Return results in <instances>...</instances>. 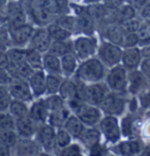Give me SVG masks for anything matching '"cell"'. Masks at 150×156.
Masks as SVG:
<instances>
[{
    "instance_id": "obj_1",
    "label": "cell",
    "mask_w": 150,
    "mask_h": 156,
    "mask_svg": "<svg viewBox=\"0 0 150 156\" xmlns=\"http://www.w3.org/2000/svg\"><path fill=\"white\" fill-rule=\"evenodd\" d=\"M106 73H107L106 66L100 61L97 56L94 55L86 60H82L81 63H79L75 70V74L73 76L82 83H93L102 81Z\"/></svg>"
},
{
    "instance_id": "obj_2",
    "label": "cell",
    "mask_w": 150,
    "mask_h": 156,
    "mask_svg": "<svg viewBox=\"0 0 150 156\" xmlns=\"http://www.w3.org/2000/svg\"><path fill=\"white\" fill-rule=\"evenodd\" d=\"M127 73L128 70L121 65H115L109 68V70L106 73V85L110 92L120 94L127 93Z\"/></svg>"
},
{
    "instance_id": "obj_3",
    "label": "cell",
    "mask_w": 150,
    "mask_h": 156,
    "mask_svg": "<svg viewBox=\"0 0 150 156\" xmlns=\"http://www.w3.org/2000/svg\"><path fill=\"white\" fill-rule=\"evenodd\" d=\"M127 103L128 102L124 98V94L115 93V92L109 90L99 107L104 115L120 116L124 113L127 108Z\"/></svg>"
},
{
    "instance_id": "obj_4",
    "label": "cell",
    "mask_w": 150,
    "mask_h": 156,
    "mask_svg": "<svg viewBox=\"0 0 150 156\" xmlns=\"http://www.w3.org/2000/svg\"><path fill=\"white\" fill-rule=\"evenodd\" d=\"M99 42L94 35H79L75 40H73V53L78 56L79 60H86L96 55Z\"/></svg>"
},
{
    "instance_id": "obj_5",
    "label": "cell",
    "mask_w": 150,
    "mask_h": 156,
    "mask_svg": "<svg viewBox=\"0 0 150 156\" xmlns=\"http://www.w3.org/2000/svg\"><path fill=\"white\" fill-rule=\"evenodd\" d=\"M96 55L100 59V61L106 66V68H110L121 62L122 47L103 40L97 46Z\"/></svg>"
},
{
    "instance_id": "obj_6",
    "label": "cell",
    "mask_w": 150,
    "mask_h": 156,
    "mask_svg": "<svg viewBox=\"0 0 150 156\" xmlns=\"http://www.w3.org/2000/svg\"><path fill=\"white\" fill-rule=\"evenodd\" d=\"M99 129L104 136V139L109 143H116L121 140L122 134L120 128V121L117 116L114 115H104L99 121Z\"/></svg>"
},
{
    "instance_id": "obj_7",
    "label": "cell",
    "mask_w": 150,
    "mask_h": 156,
    "mask_svg": "<svg viewBox=\"0 0 150 156\" xmlns=\"http://www.w3.org/2000/svg\"><path fill=\"white\" fill-rule=\"evenodd\" d=\"M109 92L107 85L99 81V82H93V83H83L82 87V99L83 101L94 105V106H100L104 96Z\"/></svg>"
},
{
    "instance_id": "obj_8",
    "label": "cell",
    "mask_w": 150,
    "mask_h": 156,
    "mask_svg": "<svg viewBox=\"0 0 150 156\" xmlns=\"http://www.w3.org/2000/svg\"><path fill=\"white\" fill-rule=\"evenodd\" d=\"M69 9H73L74 16H76L79 33L86 34V35H93L96 30V23L87 13V11L85 9V6H80V5L71 2Z\"/></svg>"
},
{
    "instance_id": "obj_9",
    "label": "cell",
    "mask_w": 150,
    "mask_h": 156,
    "mask_svg": "<svg viewBox=\"0 0 150 156\" xmlns=\"http://www.w3.org/2000/svg\"><path fill=\"white\" fill-rule=\"evenodd\" d=\"M148 80L138 68L130 69L127 73V93L137 96L140 93L148 89Z\"/></svg>"
},
{
    "instance_id": "obj_10",
    "label": "cell",
    "mask_w": 150,
    "mask_h": 156,
    "mask_svg": "<svg viewBox=\"0 0 150 156\" xmlns=\"http://www.w3.org/2000/svg\"><path fill=\"white\" fill-rule=\"evenodd\" d=\"M75 115L79 117L80 121L86 127H94V126H97L99 121L103 116V113L99 106L83 102L79 110L75 113Z\"/></svg>"
},
{
    "instance_id": "obj_11",
    "label": "cell",
    "mask_w": 150,
    "mask_h": 156,
    "mask_svg": "<svg viewBox=\"0 0 150 156\" xmlns=\"http://www.w3.org/2000/svg\"><path fill=\"white\" fill-rule=\"evenodd\" d=\"M7 89L12 99L24 102L33 101V94L30 88L27 80L25 79H12V81L7 85Z\"/></svg>"
},
{
    "instance_id": "obj_12",
    "label": "cell",
    "mask_w": 150,
    "mask_h": 156,
    "mask_svg": "<svg viewBox=\"0 0 150 156\" xmlns=\"http://www.w3.org/2000/svg\"><path fill=\"white\" fill-rule=\"evenodd\" d=\"M28 20H31L32 23L39 27H46L49 23H54L56 18V14L49 12L48 9L38 6H32L27 5V9L25 8Z\"/></svg>"
},
{
    "instance_id": "obj_13",
    "label": "cell",
    "mask_w": 150,
    "mask_h": 156,
    "mask_svg": "<svg viewBox=\"0 0 150 156\" xmlns=\"http://www.w3.org/2000/svg\"><path fill=\"white\" fill-rule=\"evenodd\" d=\"M55 133L56 129L51 126L49 123L45 122L39 125L38 128V139H39V143L42 148L46 151H53L55 150Z\"/></svg>"
},
{
    "instance_id": "obj_14",
    "label": "cell",
    "mask_w": 150,
    "mask_h": 156,
    "mask_svg": "<svg viewBox=\"0 0 150 156\" xmlns=\"http://www.w3.org/2000/svg\"><path fill=\"white\" fill-rule=\"evenodd\" d=\"M33 25L30 23H25L23 26H19L14 30L9 31L11 34V41H12V46L14 47H27L31 37L34 32Z\"/></svg>"
},
{
    "instance_id": "obj_15",
    "label": "cell",
    "mask_w": 150,
    "mask_h": 156,
    "mask_svg": "<svg viewBox=\"0 0 150 156\" xmlns=\"http://www.w3.org/2000/svg\"><path fill=\"white\" fill-rule=\"evenodd\" d=\"M51 42H52V39L48 34L46 27H39L38 30H34L27 47L34 48L39 51L40 53H46L49 48Z\"/></svg>"
},
{
    "instance_id": "obj_16",
    "label": "cell",
    "mask_w": 150,
    "mask_h": 156,
    "mask_svg": "<svg viewBox=\"0 0 150 156\" xmlns=\"http://www.w3.org/2000/svg\"><path fill=\"white\" fill-rule=\"evenodd\" d=\"M39 123H37L30 115L16 119V132L19 136L34 139L38 133Z\"/></svg>"
},
{
    "instance_id": "obj_17",
    "label": "cell",
    "mask_w": 150,
    "mask_h": 156,
    "mask_svg": "<svg viewBox=\"0 0 150 156\" xmlns=\"http://www.w3.org/2000/svg\"><path fill=\"white\" fill-rule=\"evenodd\" d=\"M12 150L16 151V155H39L40 144L39 142L34 141V139L19 136L16 146Z\"/></svg>"
},
{
    "instance_id": "obj_18",
    "label": "cell",
    "mask_w": 150,
    "mask_h": 156,
    "mask_svg": "<svg viewBox=\"0 0 150 156\" xmlns=\"http://www.w3.org/2000/svg\"><path fill=\"white\" fill-rule=\"evenodd\" d=\"M102 37L104 38L106 41L122 47V41H123V37H124V32L122 31L120 23H113V21H107V23L103 25Z\"/></svg>"
},
{
    "instance_id": "obj_19",
    "label": "cell",
    "mask_w": 150,
    "mask_h": 156,
    "mask_svg": "<svg viewBox=\"0 0 150 156\" xmlns=\"http://www.w3.org/2000/svg\"><path fill=\"white\" fill-rule=\"evenodd\" d=\"M45 80L46 73L44 69H35L31 76L28 78L27 82L33 94V98H42L45 95Z\"/></svg>"
},
{
    "instance_id": "obj_20",
    "label": "cell",
    "mask_w": 150,
    "mask_h": 156,
    "mask_svg": "<svg viewBox=\"0 0 150 156\" xmlns=\"http://www.w3.org/2000/svg\"><path fill=\"white\" fill-rule=\"evenodd\" d=\"M142 56L140 53V48L136 47H128L122 48V56H121V65L127 70L135 69L138 67V63L141 61Z\"/></svg>"
},
{
    "instance_id": "obj_21",
    "label": "cell",
    "mask_w": 150,
    "mask_h": 156,
    "mask_svg": "<svg viewBox=\"0 0 150 156\" xmlns=\"http://www.w3.org/2000/svg\"><path fill=\"white\" fill-rule=\"evenodd\" d=\"M115 146L113 147V151L116 154L123 156H131L140 154L142 151V144L140 141L137 140H129V141H122V142H116L114 143Z\"/></svg>"
},
{
    "instance_id": "obj_22",
    "label": "cell",
    "mask_w": 150,
    "mask_h": 156,
    "mask_svg": "<svg viewBox=\"0 0 150 156\" xmlns=\"http://www.w3.org/2000/svg\"><path fill=\"white\" fill-rule=\"evenodd\" d=\"M48 114L49 112L47 107L45 106L42 98H38V100L33 101L31 106L28 107V115L39 125L47 122Z\"/></svg>"
},
{
    "instance_id": "obj_23",
    "label": "cell",
    "mask_w": 150,
    "mask_h": 156,
    "mask_svg": "<svg viewBox=\"0 0 150 156\" xmlns=\"http://www.w3.org/2000/svg\"><path fill=\"white\" fill-rule=\"evenodd\" d=\"M61 74L63 78H72L75 74V70L79 66V59L73 52H68L60 56Z\"/></svg>"
},
{
    "instance_id": "obj_24",
    "label": "cell",
    "mask_w": 150,
    "mask_h": 156,
    "mask_svg": "<svg viewBox=\"0 0 150 156\" xmlns=\"http://www.w3.org/2000/svg\"><path fill=\"white\" fill-rule=\"evenodd\" d=\"M85 9L87 11V13L94 20L96 25L107 23V19L109 16V11L103 6L101 1L87 4V6H85Z\"/></svg>"
},
{
    "instance_id": "obj_25",
    "label": "cell",
    "mask_w": 150,
    "mask_h": 156,
    "mask_svg": "<svg viewBox=\"0 0 150 156\" xmlns=\"http://www.w3.org/2000/svg\"><path fill=\"white\" fill-rule=\"evenodd\" d=\"M113 13L109 12V16L108 18H111L113 19V23H122L127 19H130V18H134L136 16L137 12L131 5H129L128 2H124L122 4L120 7H117L116 9L111 11Z\"/></svg>"
},
{
    "instance_id": "obj_26",
    "label": "cell",
    "mask_w": 150,
    "mask_h": 156,
    "mask_svg": "<svg viewBox=\"0 0 150 156\" xmlns=\"http://www.w3.org/2000/svg\"><path fill=\"white\" fill-rule=\"evenodd\" d=\"M71 110L68 109V107L65 105L63 107L59 108L53 112H49L47 117V123H49L51 126H53L55 129L58 128H62L65 122L67 121V119L71 115Z\"/></svg>"
},
{
    "instance_id": "obj_27",
    "label": "cell",
    "mask_w": 150,
    "mask_h": 156,
    "mask_svg": "<svg viewBox=\"0 0 150 156\" xmlns=\"http://www.w3.org/2000/svg\"><path fill=\"white\" fill-rule=\"evenodd\" d=\"M101 137H102V134L100 132V129L94 126V127H85L79 140L81 141V143H83L86 148L89 149L94 144L101 142Z\"/></svg>"
},
{
    "instance_id": "obj_28",
    "label": "cell",
    "mask_w": 150,
    "mask_h": 156,
    "mask_svg": "<svg viewBox=\"0 0 150 156\" xmlns=\"http://www.w3.org/2000/svg\"><path fill=\"white\" fill-rule=\"evenodd\" d=\"M42 69L48 74H61L60 58L51 53H42Z\"/></svg>"
},
{
    "instance_id": "obj_29",
    "label": "cell",
    "mask_w": 150,
    "mask_h": 156,
    "mask_svg": "<svg viewBox=\"0 0 150 156\" xmlns=\"http://www.w3.org/2000/svg\"><path fill=\"white\" fill-rule=\"evenodd\" d=\"M85 127L86 126L80 121V119L75 114H71L63 125V128L67 130V133L71 135L72 139H75V140H79Z\"/></svg>"
},
{
    "instance_id": "obj_30",
    "label": "cell",
    "mask_w": 150,
    "mask_h": 156,
    "mask_svg": "<svg viewBox=\"0 0 150 156\" xmlns=\"http://www.w3.org/2000/svg\"><path fill=\"white\" fill-rule=\"evenodd\" d=\"M48 53L56 56H62L63 54L68 53V52H73V41L71 40H52L49 48L47 51Z\"/></svg>"
},
{
    "instance_id": "obj_31",
    "label": "cell",
    "mask_w": 150,
    "mask_h": 156,
    "mask_svg": "<svg viewBox=\"0 0 150 156\" xmlns=\"http://www.w3.org/2000/svg\"><path fill=\"white\" fill-rule=\"evenodd\" d=\"M54 23H58L59 26H61L62 28L71 32L72 34H78L79 28H78V21H76V16H71V14H59L56 16Z\"/></svg>"
},
{
    "instance_id": "obj_32",
    "label": "cell",
    "mask_w": 150,
    "mask_h": 156,
    "mask_svg": "<svg viewBox=\"0 0 150 156\" xmlns=\"http://www.w3.org/2000/svg\"><path fill=\"white\" fill-rule=\"evenodd\" d=\"M63 76L60 74H48L46 73V80H45V95L48 94L59 93L60 86L62 83Z\"/></svg>"
},
{
    "instance_id": "obj_33",
    "label": "cell",
    "mask_w": 150,
    "mask_h": 156,
    "mask_svg": "<svg viewBox=\"0 0 150 156\" xmlns=\"http://www.w3.org/2000/svg\"><path fill=\"white\" fill-rule=\"evenodd\" d=\"M6 55L8 59V65L9 66H16L18 63L24 62L25 55H26V47H9L6 51Z\"/></svg>"
},
{
    "instance_id": "obj_34",
    "label": "cell",
    "mask_w": 150,
    "mask_h": 156,
    "mask_svg": "<svg viewBox=\"0 0 150 156\" xmlns=\"http://www.w3.org/2000/svg\"><path fill=\"white\" fill-rule=\"evenodd\" d=\"M46 30H47L48 34L51 37L52 40H68L72 38L71 32H68L67 30L62 28L61 26H59L58 23H52L46 26Z\"/></svg>"
},
{
    "instance_id": "obj_35",
    "label": "cell",
    "mask_w": 150,
    "mask_h": 156,
    "mask_svg": "<svg viewBox=\"0 0 150 156\" xmlns=\"http://www.w3.org/2000/svg\"><path fill=\"white\" fill-rule=\"evenodd\" d=\"M26 62L34 69H42V53L39 51L26 47V55H25Z\"/></svg>"
},
{
    "instance_id": "obj_36",
    "label": "cell",
    "mask_w": 150,
    "mask_h": 156,
    "mask_svg": "<svg viewBox=\"0 0 150 156\" xmlns=\"http://www.w3.org/2000/svg\"><path fill=\"white\" fill-rule=\"evenodd\" d=\"M7 112L12 116L14 117V119L26 116V115H28V106H27V102L19 101V100L12 99Z\"/></svg>"
},
{
    "instance_id": "obj_37",
    "label": "cell",
    "mask_w": 150,
    "mask_h": 156,
    "mask_svg": "<svg viewBox=\"0 0 150 156\" xmlns=\"http://www.w3.org/2000/svg\"><path fill=\"white\" fill-rule=\"evenodd\" d=\"M42 100H44L45 106L47 107L48 112H53V110L59 109V108H61V107H63L66 105L65 100L59 95V93L44 95L42 96Z\"/></svg>"
},
{
    "instance_id": "obj_38",
    "label": "cell",
    "mask_w": 150,
    "mask_h": 156,
    "mask_svg": "<svg viewBox=\"0 0 150 156\" xmlns=\"http://www.w3.org/2000/svg\"><path fill=\"white\" fill-rule=\"evenodd\" d=\"M27 5L46 8L49 12L54 13L56 16L60 14V8H59V1L58 0H27Z\"/></svg>"
},
{
    "instance_id": "obj_39",
    "label": "cell",
    "mask_w": 150,
    "mask_h": 156,
    "mask_svg": "<svg viewBox=\"0 0 150 156\" xmlns=\"http://www.w3.org/2000/svg\"><path fill=\"white\" fill-rule=\"evenodd\" d=\"M27 23H28L27 13H26V11H21L19 13H16V14L9 16L6 20V26L9 31H12V30H14L19 26H23Z\"/></svg>"
},
{
    "instance_id": "obj_40",
    "label": "cell",
    "mask_w": 150,
    "mask_h": 156,
    "mask_svg": "<svg viewBox=\"0 0 150 156\" xmlns=\"http://www.w3.org/2000/svg\"><path fill=\"white\" fill-rule=\"evenodd\" d=\"M19 135L16 132V129H8V130H0V142L4 143L6 147L12 149L14 148Z\"/></svg>"
},
{
    "instance_id": "obj_41",
    "label": "cell",
    "mask_w": 150,
    "mask_h": 156,
    "mask_svg": "<svg viewBox=\"0 0 150 156\" xmlns=\"http://www.w3.org/2000/svg\"><path fill=\"white\" fill-rule=\"evenodd\" d=\"M72 136L67 133V130L65 128H58L55 133V147L56 149H62L66 146H68L72 142Z\"/></svg>"
},
{
    "instance_id": "obj_42",
    "label": "cell",
    "mask_w": 150,
    "mask_h": 156,
    "mask_svg": "<svg viewBox=\"0 0 150 156\" xmlns=\"http://www.w3.org/2000/svg\"><path fill=\"white\" fill-rule=\"evenodd\" d=\"M16 129V119L8 112H0V130Z\"/></svg>"
},
{
    "instance_id": "obj_43",
    "label": "cell",
    "mask_w": 150,
    "mask_h": 156,
    "mask_svg": "<svg viewBox=\"0 0 150 156\" xmlns=\"http://www.w3.org/2000/svg\"><path fill=\"white\" fill-rule=\"evenodd\" d=\"M9 47H12L11 34L6 23H4V25H0V49L7 51Z\"/></svg>"
},
{
    "instance_id": "obj_44",
    "label": "cell",
    "mask_w": 150,
    "mask_h": 156,
    "mask_svg": "<svg viewBox=\"0 0 150 156\" xmlns=\"http://www.w3.org/2000/svg\"><path fill=\"white\" fill-rule=\"evenodd\" d=\"M141 21L142 20H140L136 16H134V18L127 19L124 21L120 23V26H121L122 31L124 33H136L138 27H140V25H141Z\"/></svg>"
},
{
    "instance_id": "obj_45",
    "label": "cell",
    "mask_w": 150,
    "mask_h": 156,
    "mask_svg": "<svg viewBox=\"0 0 150 156\" xmlns=\"http://www.w3.org/2000/svg\"><path fill=\"white\" fill-rule=\"evenodd\" d=\"M58 155L60 156H79L82 155V148L79 143H69L65 148L58 150Z\"/></svg>"
},
{
    "instance_id": "obj_46",
    "label": "cell",
    "mask_w": 150,
    "mask_h": 156,
    "mask_svg": "<svg viewBox=\"0 0 150 156\" xmlns=\"http://www.w3.org/2000/svg\"><path fill=\"white\" fill-rule=\"evenodd\" d=\"M11 101L12 96L8 92L7 86L0 85V112H7Z\"/></svg>"
},
{
    "instance_id": "obj_47",
    "label": "cell",
    "mask_w": 150,
    "mask_h": 156,
    "mask_svg": "<svg viewBox=\"0 0 150 156\" xmlns=\"http://www.w3.org/2000/svg\"><path fill=\"white\" fill-rule=\"evenodd\" d=\"M137 45H138V37L136 33H124L123 41H122V48L136 47Z\"/></svg>"
},
{
    "instance_id": "obj_48",
    "label": "cell",
    "mask_w": 150,
    "mask_h": 156,
    "mask_svg": "<svg viewBox=\"0 0 150 156\" xmlns=\"http://www.w3.org/2000/svg\"><path fill=\"white\" fill-rule=\"evenodd\" d=\"M121 128V134L123 136H130L133 134V121H131V117L126 116L122 119V125H120Z\"/></svg>"
},
{
    "instance_id": "obj_49",
    "label": "cell",
    "mask_w": 150,
    "mask_h": 156,
    "mask_svg": "<svg viewBox=\"0 0 150 156\" xmlns=\"http://www.w3.org/2000/svg\"><path fill=\"white\" fill-rule=\"evenodd\" d=\"M138 41L140 40H150V26L149 23L147 21H141V25L138 27V30L136 32Z\"/></svg>"
},
{
    "instance_id": "obj_50",
    "label": "cell",
    "mask_w": 150,
    "mask_h": 156,
    "mask_svg": "<svg viewBox=\"0 0 150 156\" xmlns=\"http://www.w3.org/2000/svg\"><path fill=\"white\" fill-rule=\"evenodd\" d=\"M12 75L9 74L7 67H0V85L7 86L8 83L12 81Z\"/></svg>"
},
{
    "instance_id": "obj_51",
    "label": "cell",
    "mask_w": 150,
    "mask_h": 156,
    "mask_svg": "<svg viewBox=\"0 0 150 156\" xmlns=\"http://www.w3.org/2000/svg\"><path fill=\"white\" fill-rule=\"evenodd\" d=\"M101 2L108 11H114L117 7H120L122 4H124L126 0H101Z\"/></svg>"
},
{
    "instance_id": "obj_52",
    "label": "cell",
    "mask_w": 150,
    "mask_h": 156,
    "mask_svg": "<svg viewBox=\"0 0 150 156\" xmlns=\"http://www.w3.org/2000/svg\"><path fill=\"white\" fill-rule=\"evenodd\" d=\"M138 69L142 72L143 74L149 78V74H150V56L149 58H142L141 61L138 63Z\"/></svg>"
},
{
    "instance_id": "obj_53",
    "label": "cell",
    "mask_w": 150,
    "mask_h": 156,
    "mask_svg": "<svg viewBox=\"0 0 150 156\" xmlns=\"http://www.w3.org/2000/svg\"><path fill=\"white\" fill-rule=\"evenodd\" d=\"M140 11V16L142 21L150 23V2L148 1L145 5H143L142 7L138 9Z\"/></svg>"
},
{
    "instance_id": "obj_54",
    "label": "cell",
    "mask_w": 150,
    "mask_h": 156,
    "mask_svg": "<svg viewBox=\"0 0 150 156\" xmlns=\"http://www.w3.org/2000/svg\"><path fill=\"white\" fill-rule=\"evenodd\" d=\"M88 150H89V154H90V155H104L106 151H107V150H106V147L103 146L101 142L94 144L93 147H90Z\"/></svg>"
},
{
    "instance_id": "obj_55",
    "label": "cell",
    "mask_w": 150,
    "mask_h": 156,
    "mask_svg": "<svg viewBox=\"0 0 150 156\" xmlns=\"http://www.w3.org/2000/svg\"><path fill=\"white\" fill-rule=\"evenodd\" d=\"M148 1H149V0H126V2H128L129 5H131L136 11H138V9L142 7L143 5H145Z\"/></svg>"
},
{
    "instance_id": "obj_56",
    "label": "cell",
    "mask_w": 150,
    "mask_h": 156,
    "mask_svg": "<svg viewBox=\"0 0 150 156\" xmlns=\"http://www.w3.org/2000/svg\"><path fill=\"white\" fill-rule=\"evenodd\" d=\"M8 66V59L6 55V51L0 49V67H7Z\"/></svg>"
},
{
    "instance_id": "obj_57",
    "label": "cell",
    "mask_w": 150,
    "mask_h": 156,
    "mask_svg": "<svg viewBox=\"0 0 150 156\" xmlns=\"http://www.w3.org/2000/svg\"><path fill=\"white\" fill-rule=\"evenodd\" d=\"M140 48V53L142 58H149L150 56V45H145V46L138 47Z\"/></svg>"
},
{
    "instance_id": "obj_58",
    "label": "cell",
    "mask_w": 150,
    "mask_h": 156,
    "mask_svg": "<svg viewBox=\"0 0 150 156\" xmlns=\"http://www.w3.org/2000/svg\"><path fill=\"white\" fill-rule=\"evenodd\" d=\"M11 149L6 147L4 143H1L0 142V156H7V155H11Z\"/></svg>"
},
{
    "instance_id": "obj_59",
    "label": "cell",
    "mask_w": 150,
    "mask_h": 156,
    "mask_svg": "<svg viewBox=\"0 0 150 156\" xmlns=\"http://www.w3.org/2000/svg\"><path fill=\"white\" fill-rule=\"evenodd\" d=\"M129 109H130L131 113H134V112H136V110L138 109V101H137V99L135 96L131 99V101L129 103Z\"/></svg>"
},
{
    "instance_id": "obj_60",
    "label": "cell",
    "mask_w": 150,
    "mask_h": 156,
    "mask_svg": "<svg viewBox=\"0 0 150 156\" xmlns=\"http://www.w3.org/2000/svg\"><path fill=\"white\" fill-rule=\"evenodd\" d=\"M85 1V4L87 5V4H92V2H100L101 0H83Z\"/></svg>"
},
{
    "instance_id": "obj_61",
    "label": "cell",
    "mask_w": 150,
    "mask_h": 156,
    "mask_svg": "<svg viewBox=\"0 0 150 156\" xmlns=\"http://www.w3.org/2000/svg\"><path fill=\"white\" fill-rule=\"evenodd\" d=\"M6 2H7V0H0V9L6 5Z\"/></svg>"
}]
</instances>
